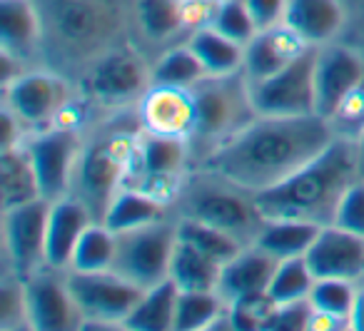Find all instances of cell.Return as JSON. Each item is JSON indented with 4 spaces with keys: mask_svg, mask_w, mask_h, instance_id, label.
Masks as SVG:
<instances>
[{
    "mask_svg": "<svg viewBox=\"0 0 364 331\" xmlns=\"http://www.w3.org/2000/svg\"><path fill=\"white\" fill-rule=\"evenodd\" d=\"M337 137L332 122L319 115L264 117L220 142L205 155L203 170L240 190L257 195L277 187L312 162Z\"/></svg>",
    "mask_w": 364,
    "mask_h": 331,
    "instance_id": "6da1fadb",
    "label": "cell"
},
{
    "mask_svg": "<svg viewBox=\"0 0 364 331\" xmlns=\"http://www.w3.org/2000/svg\"><path fill=\"white\" fill-rule=\"evenodd\" d=\"M359 175V150L352 137H334L327 150L297 170L292 177L255 195L264 219H304L332 224L344 192Z\"/></svg>",
    "mask_w": 364,
    "mask_h": 331,
    "instance_id": "7a4b0ae2",
    "label": "cell"
},
{
    "mask_svg": "<svg viewBox=\"0 0 364 331\" xmlns=\"http://www.w3.org/2000/svg\"><path fill=\"white\" fill-rule=\"evenodd\" d=\"M137 135H107L82 145L73 175L70 195L90 210L92 219L100 222L107 205L125 187L130 172L132 150Z\"/></svg>",
    "mask_w": 364,
    "mask_h": 331,
    "instance_id": "3957f363",
    "label": "cell"
},
{
    "mask_svg": "<svg viewBox=\"0 0 364 331\" xmlns=\"http://www.w3.org/2000/svg\"><path fill=\"white\" fill-rule=\"evenodd\" d=\"M190 92L195 100V130L190 140L210 142V150L257 117L245 72L223 77L208 75L190 87Z\"/></svg>",
    "mask_w": 364,
    "mask_h": 331,
    "instance_id": "277c9868",
    "label": "cell"
},
{
    "mask_svg": "<svg viewBox=\"0 0 364 331\" xmlns=\"http://www.w3.org/2000/svg\"><path fill=\"white\" fill-rule=\"evenodd\" d=\"M210 177H213V185H193L182 195V202H185L182 217L218 227L240 239L245 246H250L264 224V217L255 205V195L230 185L213 172Z\"/></svg>",
    "mask_w": 364,
    "mask_h": 331,
    "instance_id": "5b68a950",
    "label": "cell"
},
{
    "mask_svg": "<svg viewBox=\"0 0 364 331\" xmlns=\"http://www.w3.org/2000/svg\"><path fill=\"white\" fill-rule=\"evenodd\" d=\"M65 281L82 314V329H122L145 289L117 271H65Z\"/></svg>",
    "mask_w": 364,
    "mask_h": 331,
    "instance_id": "8992f818",
    "label": "cell"
},
{
    "mask_svg": "<svg viewBox=\"0 0 364 331\" xmlns=\"http://www.w3.org/2000/svg\"><path fill=\"white\" fill-rule=\"evenodd\" d=\"M50 26L58 43L73 55H102L120 28V13L110 0H50Z\"/></svg>",
    "mask_w": 364,
    "mask_h": 331,
    "instance_id": "52a82bcc",
    "label": "cell"
},
{
    "mask_svg": "<svg viewBox=\"0 0 364 331\" xmlns=\"http://www.w3.org/2000/svg\"><path fill=\"white\" fill-rule=\"evenodd\" d=\"M177 242V224L167 219L142 224L117 234L112 271L125 276L140 289L160 284L170 274L172 249Z\"/></svg>",
    "mask_w": 364,
    "mask_h": 331,
    "instance_id": "ba28073f",
    "label": "cell"
},
{
    "mask_svg": "<svg viewBox=\"0 0 364 331\" xmlns=\"http://www.w3.org/2000/svg\"><path fill=\"white\" fill-rule=\"evenodd\" d=\"M188 137L157 135L150 130L137 132L125 187H135L167 202L177 187H182L180 175L188 162Z\"/></svg>",
    "mask_w": 364,
    "mask_h": 331,
    "instance_id": "9c48e42d",
    "label": "cell"
},
{
    "mask_svg": "<svg viewBox=\"0 0 364 331\" xmlns=\"http://www.w3.org/2000/svg\"><path fill=\"white\" fill-rule=\"evenodd\" d=\"M314 63L317 48H307L287 67L264 80L250 82V97L257 115L264 117H297L317 115L314 100Z\"/></svg>",
    "mask_w": 364,
    "mask_h": 331,
    "instance_id": "30bf717a",
    "label": "cell"
},
{
    "mask_svg": "<svg viewBox=\"0 0 364 331\" xmlns=\"http://www.w3.org/2000/svg\"><path fill=\"white\" fill-rule=\"evenodd\" d=\"M70 82L53 72H21L3 85V105L11 107L28 130H48L70 107Z\"/></svg>",
    "mask_w": 364,
    "mask_h": 331,
    "instance_id": "8fae6325",
    "label": "cell"
},
{
    "mask_svg": "<svg viewBox=\"0 0 364 331\" xmlns=\"http://www.w3.org/2000/svg\"><path fill=\"white\" fill-rule=\"evenodd\" d=\"M82 145L85 142L73 125H53L26 140L38 182H41L43 200L58 202L70 195L73 175H75Z\"/></svg>",
    "mask_w": 364,
    "mask_h": 331,
    "instance_id": "7c38bea8",
    "label": "cell"
},
{
    "mask_svg": "<svg viewBox=\"0 0 364 331\" xmlns=\"http://www.w3.org/2000/svg\"><path fill=\"white\" fill-rule=\"evenodd\" d=\"M87 92L100 105H127L142 100L152 87V70L147 63L130 48H110L95 58L85 77Z\"/></svg>",
    "mask_w": 364,
    "mask_h": 331,
    "instance_id": "4fadbf2b",
    "label": "cell"
},
{
    "mask_svg": "<svg viewBox=\"0 0 364 331\" xmlns=\"http://www.w3.org/2000/svg\"><path fill=\"white\" fill-rule=\"evenodd\" d=\"M50 202L36 200L3 210V244L8 264L23 279L46 266V234Z\"/></svg>",
    "mask_w": 364,
    "mask_h": 331,
    "instance_id": "5bb4252c",
    "label": "cell"
},
{
    "mask_svg": "<svg viewBox=\"0 0 364 331\" xmlns=\"http://www.w3.org/2000/svg\"><path fill=\"white\" fill-rule=\"evenodd\" d=\"M28 314L33 331L82 329V314L70 294L65 271L43 266L26 276Z\"/></svg>",
    "mask_w": 364,
    "mask_h": 331,
    "instance_id": "9a60e30c",
    "label": "cell"
},
{
    "mask_svg": "<svg viewBox=\"0 0 364 331\" xmlns=\"http://www.w3.org/2000/svg\"><path fill=\"white\" fill-rule=\"evenodd\" d=\"M364 77V55L344 40L317 48L314 63V100L317 115L332 120L347 92Z\"/></svg>",
    "mask_w": 364,
    "mask_h": 331,
    "instance_id": "2e32d148",
    "label": "cell"
},
{
    "mask_svg": "<svg viewBox=\"0 0 364 331\" xmlns=\"http://www.w3.org/2000/svg\"><path fill=\"white\" fill-rule=\"evenodd\" d=\"M314 279H352L364 276V237L339 224H324L304 254Z\"/></svg>",
    "mask_w": 364,
    "mask_h": 331,
    "instance_id": "e0dca14e",
    "label": "cell"
},
{
    "mask_svg": "<svg viewBox=\"0 0 364 331\" xmlns=\"http://www.w3.org/2000/svg\"><path fill=\"white\" fill-rule=\"evenodd\" d=\"M142 130L157 135L188 137L195 130V100L185 87L152 85L137 105Z\"/></svg>",
    "mask_w": 364,
    "mask_h": 331,
    "instance_id": "ac0fdd59",
    "label": "cell"
},
{
    "mask_svg": "<svg viewBox=\"0 0 364 331\" xmlns=\"http://www.w3.org/2000/svg\"><path fill=\"white\" fill-rule=\"evenodd\" d=\"M307 48V43L292 33L287 26H274L267 31H257V36L245 45V63L242 72L250 82L264 80V77L274 75L282 67H287L294 58L302 55Z\"/></svg>",
    "mask_w": 364,
    "mask_h": 331,
    "instance_id": "d6986e66",
    "label": "cell"
},
{
    "mask_svg": "<svg viewBox=\"0 0 364 331\" xmlns=\"http://www.w3.org/2000/svg\"><path fill=\"white\" fill-rule=\"evenodd\" d=\"M92 219L90 210L77 197L68 195L58 202H50V217H48L46 234V266L68 271L73 261V251L77 239Z\"/></svg>",
    "mask_w": 364,
    "mask_h": 331,
    "instance_id": "ffe728a7",
    "label": "cell"
},
{
    "mask_svg": "<svg viewBox=\"0 0 364 331\" xmlns=\"http://www.w3.org/2000/svg\"><path fill=\"white\" fill-rule=\"evenodd\" d=\"M282 23L307 45L319 48L342 38L347 6L342 0H287Z\"/></svg>",
    "mask_w": 364,
    "mask_h": 331,
    "instance_id": "44dd1931",
    "label": "cell"
},
{
    "mask_svg": "<svg viewBox=\"0 0 364 331\" xmlns=\"http://www.w3.org/2000/svg\"><path fill=\"white\" fill-rule=\"evenodd\" d=\"M274 266H277V259L269 256L267 251H262L255 244L245 246L237 256L225 261L220 269L218 294L228 304L242 299V296L262 294V291H267Z\"/></svg>",
    "mask_w": 364,
    "mask_h": 331,
    "instance_id": "7402d4cb",
    "label": "cell"
},
{
    "mask_svg": "<svg viewBox=\"0 0 364 331\" xmlns=\"http://www.w3.org/2000/svg\"><path fill=\"white\" fill-rule=\"evenodd\" d=\"M43 28L46 23L33 0H0V50L26 60L41 45Z\"/></svg>",
    "mask_w": 364,
    "mask_h": 331,
    "instance_id": "603a6c76",
    "label": "cell"
},
{
    "mask_svg": "<svg viewBox=\"0 0 364 331\" xmlns=\"http://www.w3.org/2000/svg\"><path fill=\"white\" fill-rule=\"evenodd\" d=\"M0 190H3V210L28 205L43 197L26 142L0 147Z\"/></svg>",
    "mask_w": 364,
    "mask_h": 331,
    "instance_id": "cb8c5ba5",
    "label": "cell"
},
{
    "mask_svg": "<svg viewBox=\"0 0 364 331\" xmlns=\"http://www.w3.org/2000/svg\"><path fill=\"white\" fill-rule=\"evenodd\" d=\"M220 264L218 259L208 256L205 251H200L198 246H193L190 242H182L177 237L175 249H172L170 259V274L167 279H172L180 291H218L220 281Z\"/></svg>",
    "mask_w": 364,
    "mask_h": 331,
    "instance_id": "d4e9b609",
    "label": "cell"
},
{
    "mask_svg": "<svg viewBox=\"0 0 364 331\" xmlns=\"http://www.w3.org/2000/svg\"><path fill=\"white\" fill-rule=\"evenodd\" d=\"M322 224L304 219H264L262 229L257 232L252 244L267 251L274 259H289V256H302L317 239Z\"/></svg>",
    "mask_w": 364,
    "mask_h": 331,
    "instance_id": "484cf974",
    "label": "cell"
},
{
    "mask_svg": "<svg viewBox=\"0 0 364 331\" xmlns=\"http://www.w3.org/2000/svg\"><path fill=\"white\" fill-rule=\"evenodd\" d=\"M160 219H165V200L147 195L142 190H135V187H122L115 195V200L107 205L100 222L105 227H110L115 234H120V232L152 224V222Z\"/></svg>",
    "mask_w": 364,
    "mask_h": 331,
    "instance_id": "4316f807",
    "label": "cell"
},
{
    "mask_svg": "<svg viewBox=\"0 0 364 331\" xmlns=\"http://www.w3.org/2000/svg\"><path fill=\"white\" fill-rule=\"evenodd\" d=\"M188 45L193 48V53L200 58L205 72L215 77L223 75H235L242 72L245 63V45L230 40L228 36H223L220 31H215L213 26L195 28L190 36Z\"/></svg>",
    "mask_w": 364,
    "mask_h": 331,
    "instance_id": "83f0119b",
    "label": "cell"
},
{
    "mask_svg": "<svg viewBox=\"0 0 364 331\" xmlns=\"http://www.w3.org/2000/svg\"><path fill=\"white\" fill-rule=\"evenodd\" d=\"M180 289L172 279H165L160 284L145 289L142 299L130 311L122 329L130 331H170L175 329V311Z\"/></svg>",
    "mask_w": 364,
    "mask_h": 331,
    "instance_id": "f1b7e54d",
    "label": "cell"
},
{
    "mask_svg": "<svg viewBox=\"0 0 364 331\" xmlns=\"http://www.w3.org/2000/svg\"><path fill=\"white\" fill-rule=\"evenodd\" d=\"M228 321V301L218 291H180L175 331H205Z\"/></svg>",
    "mask_w": 364,
    "mask_h": 331,
    "instance_id": "f546056e",
    "label": "cell"
},
{
    "mask_svg": "<svg viewBox=\"0 0 364 331\" xmlns=\"http://www.w3.org/2000/svg\"><path fill=\"white\" fill-rule=\"evenodd\" d=\"M117 234L105 227L102 222H90L82 237L77 239V246L73 251L70 269L75 271H105L112 269L115 261Z\"/></svg>",
    "mask_w": 364,
    "mask_h": 331,
    "instance_id": "4dcf8cb0",
    "label": "cell"
},
{
    "mask_svg": "<svg viewBox=\"0 0 364 331\" xmlns=\"http://www.w3.org/2000/svg\"><path fill=\"white\" fill-rule=\"evenodd\" d=\"M203 77H208L200 58L193 53L190 45H180L167 50L165 55L157 60L152 67V85H165V87H190L198 85Z\"/></svg>",
    "mask_w": 364,
    "mask_h": 331,
    "instance_id": "1f68e13d",
    "label": "cell"
},
{
    "mask_svg": "<svg viewBox=\"0 0 364 331\" xmlns=\"http://www.w3.org/2000/svg\"><path fill=\"white\" fill-rule=\"evenodd\" d=\"M177 237L182 242H190L193 246H198L200 251H205L208 256L218 259L220 264L230 261L232 256H237L245 249V244L240 239H235L232 234L218 229V227H210L205 222L190 219V217H182L177 222Z\"/></svg>",
    "mask_w": 364,
    "mask_h": 331,
    "instance_id": "d6a6232c",
    "label": "cell"
},
{
    "mask_svg": "<svg viewBox=\"0 0 364 331\" xmlns=\"http://www.w3.org/2000/svg\"><path fill=\"white\" fill-rule=\"evenodd\" d=\"M314 274L309 269L307 259L302 256H289V259H279L274 266V274L269 279L267 294L274 299V304H289V301L307 299L309 291L314 286Z\"/></svg>",
    "mask_w": 364,
    "mask_h": 331,
    "instance_id": "836d02e7",
    "label": "cell"
},
{
    "mask_svg": "<svg viewBox=\"0 0 364 331\" xmlns=\"http://www.w3.org/2000/svg\"><path fill=\"white\" fill-rule=\"evenodd\" d=\"M137 26L150 40H167L185 28L182 0H137Z\"/></svg>",
    "mask_w": 364,
    "mask_h": 331,
    "instance_id": "e575fe53",
    "label": "cell"
},
{
    "mask_svg": "<svg viewBox=\"0 0 364 331\" xmlns=\"http://www.w3.org/2000/svg\"><path fill=\"white\" fill-rule=\"evenodd\" d=\"M354 296H357V284L352 279H317L312 291H309V301H312L317 314L337 319L347 326Z\"/></svg>",
    "mask_w": 364,
    "mask_h": 331,
    "instance_id": "d590c367",
    "label": "cell"
},
{
    "mask_svg": "<svg viewBox=\"0 0 364 331\" xmlns=\"http://www.w3.org/2000/svg\"><path fill=\"white\" fill-rule=\"evenodd\" d=\"M0 329L21 331L31 329V314H28V294L26 279L8 266L0 284Z\"/></svg>",
    "mask_w": 364,
    "mask_h": 331,
    "instance_id": "8d00e7d4",
    "label": "cell"
},
{
    "mask_svg": "<svg viewBox=\"0 0 364 331\" xmlns=\"http://www.w3.org/2000/svg\"><path fill=\"white\" fill-rule=\"evenodd\" d=\"M274 309H277V304L267 291L242 296V299L228 304V326L235 331H264Z\"/></svg>",
    "mask_w": 364,
    "mask_h": 331,
    "instance_id": "74e56055",
    "label": "cell"
},
{
    "mask_svg": "<svg viewBox=\"0 0 364 331\" xmlns=\"http://www.w3.org/2000/svg\"><path fill=\"white\" fill-rule=\"evenodd\" d=\"M210 26L240 45H247L257 36V26H255L245 0H220L218 13H215Z\"/></svg>",
    "mask_w": 364,
    "mask_h": 331,
    "instance_id": "f35d334b",
    "label": "cell"
},
{
    "mask_svg": "<svg viewBox=\"0 0 364 331\" xmlns=\"http://www.w3.org/2000/svg\"><path fill=\"white\" fill-rule=\"evenodd\" d=\"M332 127L339 137H352L357 140L364 132V77L347 92V97L342 100L339 110L334 112Z\"/></svg>",
    "mask_w": 364,
    "mask_h": 331,
    "instance_id": "ab89813d",
    "label": "cell"
},
{
    "mask_svg": "<svg viewBox=\"0 0 364 331\" xmlns=\"http://www.w3.org/2000/svg\"><path fill=\"white\" fill-rule=\"evenodd\" d=\"M312 321H314V306L307 296V299L279 304L274 309L272 319L264 326V331H307L312 329Z\"/></svg>",
    "mask_w": 364,
    "mask_h": 331,
    "instance_id": "60d3db41",
    "label": "cell"
},
{
    "mask_svg": "<svg viewBox=\"0 0 364 331\" xmlns=\"http://www.w3.org/2000/svg\"><path fill=\"white\" fill-rule=\"evenodd\" d=\"M332 224H339L344 229L354 232V234L364 237V177H357L352 187L344 192Z\"/></svg>",
    "mask_w": 364,
    "mask_h": 331,
    "instance_id": "b9f144b4",
    "label": "cell"
},
{
    "mask_svg": "<svg viewBox=\"0 0 364 331\" xmlns=\"http://www.w3.org/2000/svg\"><path fill=\"white\" fill-rule=\"evenodd\" d=\"M245 6H247L257 31H267V28L282 26L287 0H245Z\"/></svg>",
    "mask_w": 364,
    "mask_h": 331,
    "instance_id": "7bdbcfd3",
    "label": "cell"
},
{
    "mask_svg": "<svg viewBox=\"0 0 364 331\" xmlns=\"http://www.w3.org/2000/svg\"><path fill=\"white\" fill-rule=\"evenodd\" d=\"M220 0H182V13H185V26L203 28L210 26L218 13Z\"/></svg>",
    "mask_w": 364,
    "mask_h": 331,
    "instance_id": "ee69618b",
    "label": "cell"
},
{
    "mask_svg": "<svg viewBox=\"0 0 364 331\" xmlns=\"http://www.w3.org/2000/svg\"><path fill=\"white\" fill-rule=\"evenodd\" d=\"M0 147H13V145H21L26 142V130L28 127L18 120V115L11 110V107L3 105V115H0Z\"/></svg>",
    "mask_w": 364,
    "mask_h": 331,
    "instance_id": "f6af8a7d",
    "label": "cell"
},
{
    "mask_svg": "<svg viewBox=\"0 0 364 331\" xmlns=\"http://www.w3.org/2000/svg\"><path fill=\"white\" fill-rule=\"evenodd\" d=\"M344 43L352 45L354 50H359L364 55V0H359L357 13L349 16L347 13V26H344Z\"/></svg>",
    "mask_w": 364,
    "mask_h": 331,
    "instance_id": "bcb514c9",
    "label": "cell"
},
{
    "mask_svg": "<svg viewBox=\"0 0 364 331\" xmlns=\"http://www.w3.org/2000/svg\"><path fill=\"white\" fill-rule=\"evenodd\" d=\"M349 329L352 331H364V276L357 284V296H354L352 314H349Z\"/></svg>",
    "mask_w": 364,
    "mask_h": 331,
    "instance_id": "7dc6e473",
    "label": "cell"
},
{
    "mask_svg": "<svg viewBox=\"0 0 364 331\" xmlns=\"http://www.w3.org/2000/svg\"><path fill=\"white\" fill-rule=\"evenodd\" d=\"M357 150H359V175L364 177V132L357 137Z\"/></svg>",
    "mask_w": 364,
    "mask_h": 331,
    "instance_id": "c3c4849f",
    "label": "cell"
}]
</instances>
